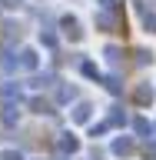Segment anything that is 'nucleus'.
I'll use <instances>...</instances> for the list:
<instances>
[{"mask_svg": "<svg viewBox=\"0 0 156 160\" xmlns=\"http://www.w3.org/2000/svg\"><path fill=\"white\" fill-rule=\"evenodd\" d=\"M3 160H20V157H17V153H7V157H3Z\"/></svg>", "mask_w": 156, "mask_h": 160, "instance_id": "obj_1", "label": "nucleus"}]
</instances>
